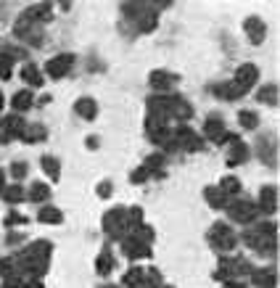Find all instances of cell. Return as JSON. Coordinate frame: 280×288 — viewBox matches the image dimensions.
Listing matches in <instances>:
<instances>
[{
  "instance_id": "6da1fadb",
  "label": "cell",
  "mask_w": 280,
  "mask_h": 288,
  "mask_svg": "<svg viewBox=\"0 0 280 288\" xmlns=\"http://www.w3.org/2000/svg\"><path fill=\"white\" fill-rule=\"evenodd\" d=\"M246 241H248V246L256 249V251H272L275 249V225L272 222H262L256 225V230L251 227V230L246 233Z\"/></svg>"
},
{
  "instance_id": "7a4b0ae2",
  "label": "cell",
  "mask_w": 280,
  "mask_h": 288,
  "mask_svg": "<svg viewBox=\"0 0 280 288\" xmlns=\"http://www.w3.org/2000/svg\"><path fill=\"white\" fill-rule=\"evenodd\" d=\"M209 238H212V246L220 249V251H230V249H236V244H238L236 233H232L225 222H217V225L212 227Z\"/></svg>"
},
{
  "instance_id": "3957f363",
  "label": "cell",
  "mask_w": 280,
  "mask_h": 288,
  "mask_svg": "<svg viewBox=\"0 0 280 288\" xmlns=\"http://www.w3.org/2000/svg\"><path fill=\"white\" fill-rule=\"evenodd\" d=\"M256 204L254 201H236V204H230L227 206V214L232 222H241V225H251L256 220Z\"/></svg>"
},
{
  "instance_id": "277c9868",
  "label": "cell",
  "mask_w": 280,
  "mask_h": 288,
  "mask_svg": "<svg viewBox=\"0 0 280 288\" xmlns=\"http://www.w3.org/2000/svg\"><path fill=\"white\" fill-rule=\"evenodd\" d=\"M127 209H122V206H116V209H111L108 214L103 217V227H106V233L108 235H114V238H122L124 235V230H127Z\"/></svg>"
},
{
  "instance_id": "5b68a950",
  "label": "cell",
  "mask_w": 280,
  "mask_h": 288,
  "mask_svg": "<svg viewBox=\"0 0 280 288\" xmlns=\"http://www.w3.org/2000/svg\"><path fill=\"white\" fill-rule=\"evenodd\" d=\"M172 140H175V148H182V151H201L204 148V140H201L198 132L191 130V127H180L177 132H172Z\"/></svg>"
},
{
  "instance_id": "8992f818",
  "label": "cell",
  "mask_w": 280,
  "mask_h": 288,
  "mask_svg": "<svg viewBox=\"0 0 280 288\" xmlns=\"http://www.w3.org/2000/svg\"><path fill=\"white\" fill-rule=\"evenodd\" d=\"M74 66V56H69V53H61V56H56V58H51L48 64H45V71H48V77H53V80H61L64 74H69V69Z\"/></svg>"
},
{
  "instance_id": "52a82bcc",
  "label": "cell",
  "mask_w": 280,
  "mask_h": 288,
  "mask_svg": "<svg viewBox=\"0 0 280 288\" xmlns=\"http://www.w3.org/2000/svg\"><path fill=\"white\" fill-rule=\"evenodd\" d=\"M167 116H175V119H180V122H185V119L193 116V106L180 95H172L169 103H167Z\"/></svg>"
},
{
  "instance_id": "ba28073f",
  "label": "cell",
  "mask_w": 280,
  "mask_h": 288,
  "mask_svg": "<svg viewBox=\"0 0 280 288\" xmlns=\"http://www.w3.org/2000/svg\"><path fill=\"white\" fill-rule=\"evenodd\" d=\"M204 132H206V138H212L214 143L236 140V138H232V135L225 130V125H222V119H220V116H212V119H206V127H204Z\"/></svg>"
},
{
  "instance_id": "9c48e42d",
  "label": "cell",
  "mask_w": 280,
  "mask_h": 288,
  "mask_svg": "<svg viewBox=\"0 0 280 288\" xmlns=\"http://www.w3.org/2000/svg\"><path fill=\"white\" fill-rule=\"evenodd\" d=\"M256 77H259V69H256L254 64H243V66L236 71V80H232V82H236V85L243 90V93H246V90L256 82Z\"/></svg>"
},
{
  "instance_id": "30bf717a",
  "label": "cell",
  "mask_w": 280,
  "mask_h": 288,
  "mask_svg": "<svg viewBox=\"0 0 280 288\" xmlns=\"http://www.w3.org/2000/svg\"><path fill=\"white\" fill-rule=\"evenodd\" d=\"M24 116H3V138L0 140H8V138H16V135H21L24 132Z\"/></svg>"
},
{
  "instance_id": "8fae6325",
  "label": "cell",
  "mask_w": 280,
  "mask_h": 288,
  "mask_svg": "<svg viewBox=\"0 0 280 288\" xmlns=\"http://www.w3.org/2000/svg\"><path fill=\"white\" fill-rule=\"evenodd\" d=\"M256 209L267 211V214H272V211L277 209V193H275V188H272V185H264V188H262Z\"/></svg>"
},
{
  "instance_id": "7c38bea8",
  "label": "cell",
  "mask_w": 280,
  "mask_h": 288,
  "mask_svg": "<svg viewBox=\"0 0 280 288\" xmlns=\"http://www.w3.org/2000/svg\"><path fill=\"white\" fill-rule=\"evenodd\" d=\"M124 254L130 256V259H140V256H151V246L140 244L135 238H127L124 241Z\"/></svg>"
},
{
  "instance_id": "4fadbf2b",
  "label": "cell",
  "mask_w": 280,
  "mask_h": 288,
  "mask_svg": "<svg viewBox=\"0 0 280 288\" xmlns=\"http://www.w3.org/2000/svg\"><path fill=\"white\" fill-rule=\"evenodd\" d=\"M74 111L80 114V116H85V119H96V114H98V103L92 101V98H80L74 103Z\"/></svg>"
},
{
  "instance_id": "5bb4252c",
  "label": "cell",
  "mask_w": 280,
  "mask_h": 288,
  "mask_svg": "<svg viewBox=\"0 0 280 288\" xmlns=\"http://www.w3.org/2000/svg\"><path fill=\"white\" fill-rule=\"evenodd\" d=\"M246 32H248V40L251 42H262L264 40V21L251 16V19H246Z\"/></svg>"
},
{
  "instance_id": "9a60e30c",
  "label": "cell",
  "mask_w": 280,
  "mask_h": 288,
  "mask_svg": "<svg viewBox=\"0 0 280 288\" xmlns=\"http://www.w3.org/2000/svg\"><path fill=\"white\" fill-rule=\"evenodd\" d=\"M148 82H151V87H153V90H167L169 85H172V74H167V71L156 69V71H151Z\"/></svg>"
},
{
  "instance_id": "2e32d148",
  "label": "cell",
  "mask_w": 280,
  "mask_h": 288,
  "mask_svg": "<svg viewBox=\"0 0 280 288\" xmlns=\"http://www.w3.org/2000/svg\"><path fill=\"white\" fill-rule=\"evenodd\" d=\"M248 159V148H246V143L243 140H232V148H230V164H243Z\"/></svg>"
},
{
  "instance_id": "e0dca14e",
  "label": "cell",
  "mask_w": 280,
  "mask_h": 288,
  "mask_svg": "<svg viewBox=\"0 0 280 288\" xmlns=\"http://www.w3.org/2000/svg\"><path fill=\"white\" fill-rule=\"evenodd\" d=\"M217 95H220V98H225V101H236V98H241L243 95V90L236 85V82H225V85H220V87H217Z\"/></svg>"
},
{
  "instance_id": "ac0fdd59",
  "label": "cell",
  "mask_w": 280,
  "mask_h": 288,
  "mask_svg": "<svg viewBox=\"0 0 280 288\" xmlns=\"http://www.w3.org/2000/svg\"><path fill=\"white\" fill-rule=\"evenodd\" d=\"M21 77H24V82H27L29 87H40V85H42V74H40V69L32 66V64H27V66L21 69Z\"/></svg>"
},
{
  "instance_id": "d6986e66",
  "label": "cell",
  "mask_w": 280,
  "mask_h": 288,
  "mask_svg": "<svg viewBox=\"0 0 280 288\" xmlns=\"http://www.w3.org/2000/svg\"><path fill=\"white\" fill-rule=\"evenodd\" d=\"M206 201L214 209H222V206H227V196L220 188H206Z\"/></svg>"
},
{
  "instance_id": "ffe728a7",
  "label": "cell",
  "mask_w": 280,
  "mask_h": 288,
  "mask_svg": "<svg viewBox=\"0 0 280 288\" xmlns=\"http://www.w3.org/2000/svg\"><path fill=\"white\" fill-rule=\"evenodd\" d=\"M29 199H32L35 204L48 201V199H51V188L45 185V183H35V185H32V190H29Z\"/></svg>"
},
{
  "instance_id": "44dd1931",
  "label": "cell",
  "mask_w": 280,
  "mask_h": 288,
  "mask_svg": "<svg viewBox=\"0 0 280 288\" xmlns=\"http://www.w3.org/2000/svg\"><path fill=\"white\" fill-rule=\"evenodd\" d=\"M11 103H13V109H16V111H27L29 106H32V93H29V90H19Z\"/></svg>"
},
{
  "instance_id": "7402d4cb",
  "label": "cell",
  "mask_w": 280,
  "mask_h": 288,
  "mask_svg": "<svg viewBox=\"0 0 280 288\" xmlns=\"http://www.w3.org/2000/svg\"><path fill=\"white\" fill-rule=\"evenodd\" d=\"M37 220L45 222V225H58V222H61V211L53 209V206H42L40 214H37Z\"/></svg>"
},
{
  "instance_id": "603a6c76",
  "label": "cell",
  "mask_w": 280,
  "mask_h": 288,
  "mask_svg": "<svg viewBox=\"0 0 280 288\" xmlns=\"http://www.w3.org/2000/svg\"><path fill=\"white\" fill-rule=\"evenodd\" d=\"M48 11H51V6L48 3H40V6H32L24 16L29 19V21H42V19H48Z\"/></svg>"
},
{
  "instance_id": "cb8c5ba5",
  "label": "cell",
  "mask_w": 280,
  "mask_h": 288,
  "mask_svg": "<svg viewBox=\"0 0 280 288\" xmlns=\"http://www.w3.org/2000/svg\"><path fill=\"white\" fill-rule=\"evenodd\" d=\"M21 138H24L27 143H37V140H42V138H45V127H42V125H32V127H24Z\"/></svg>"
},
{
  "instance_id": "d4e9b609",
  "label": "cell",
  "mask_w": 280,
  "mask_h": 288,
  "mask_svg": "<svg viewBox=\"0 0 280 288\" xmlns=\"http://www.w3.org/2000/svg\"><path fill=\"white\" fill-rule=\"evenodd\" d=\"M42 172L48 175L51 180H58V175H61V166H58V159H53V156H45L42 161Z\"/></svg>"
},
{
  "instance_id": "484cf974",
  "label": "cell",
  "mask_w": 280,
  "mask_h": 288,
  "mask_svg": "<svg viewBox=\"0 0 280 288\" xmlns=\"http://www.w3.org/2000/svg\"><path fill=\"white\" fill-rule=\"evenodd\" d=\"M251 280H254L259 288H272V285H275V275H272V272H264V270L251 272Z\"/></svg>"
},
{
  "instance_id": "4316f807",
  "label": "cell",
  "mask_w": 280,
  "mask_h": 288,
  "mask_svg": "<svg viewBox=\"0 0 280 288\" xmlns=\"http://www.w3.org/2000/svg\"><path fill=\"white\" fill-rule=\"evenodd\" d=\"M230 275H236V262H232V259H222L220 267H217V272H214V278L227 280Z\"/></svg>"
},
{
  "instance_id": "83f0119b",
  "label": "cell",
  "mask_w": 280,
  "mask_h": 288,
  "mask_svg": "<svg viewBox=\"0 0 280 288\" xmlns=\"http://www.w3.org/2000/svg\"><path fill=\"white\" fill-rule=\"evenodd\" d=\"M111 267H114V256L108 254V251H103V254L98 256V262H96L98 275H108V272H111Z\"/></svg>"
},
{
  "instance_id": "f1b7e54d",
  "label": "cell",
  "mask_w": 280,
  "mask_h": 288,
  "mask_svg": "<svg viewBox=\"0 0 280 288\" xmlns=\"http://www.w3.org/2000/svg\"><path fill=\"white\" fill-rule=\"evenodd\" d=\"M220 190L225 193V196H236L238 190H241V183L236 177H222V183H220Z\"/></svg>"
},
{
  "instance_id": "f546056e",
  "label": "cell",
  "mask_w": 280,
  "mask_h": 288,
  "mask_svg": "<svg viewBox=\"0 0 280 288\" xmlns=\"http://www.w3.org/2000/svg\"><path fill=\"white\" fill-rule=\"evenodd\" d=\"M132 238H135V241H140V244H146V246H148L151 241H153V230H151L148 225H137V227H135V235H132Z\"/></svg>"
},
{
  "instance_id": "4dcf8cb0",
  "label": "cell",
  "mask_w": 280,
  "mask_h": 288,
  "mask_svg": "<svg viewBox=\"0 0 280 288\" xmlns=\"http://www.w3.org/2000/svg\"><path fill=\"white\" fill-rule=\"evenodd\" d=\"M3 199L11 201V204H19V201L24 199V188H21V185H11V188H6V190H3Z\"/></svg>"
},
{
  "instance_id": "1f68e13d",
  "label": "cell",
  "mask_w": 280,
  "mask_h": 288,
  "mask_svg": "<svg viewBox=\"0 0 280 288\" xmlns=\"http://www.w3.org/2000/svg\"><path fill=\"white\" fill-rule=\"evenodd\" d=\"M151 29H156V11H146L140 19V32H151Z\"/></svg>"
},
{
  "instance_id": "d6a6232c",
  "label": "cell",
  "mask_w": 280,
  "mask_h": 288,
  "mask_svg": "<svg viewBox=\"0 0 280 288\" xmlns=\"http://www.w3.org/2000/svg\"><path fill=\"white\" fill-rule=\"evenodd\" d=\"M124 285H130V288H135V285H143V270H137V267H132L127 275H124Z\"/></svg>"
},
{
  "instance_id": "836d02e7",
  "label": "cell",
  "mask_w": 280,
  "mask_h": 288,
  "mask_svg": "<svg viewBox=\"0 0 280 288\" xmlns=\"http://www.w3.org/2000/svg\"><path fill=\"white\" fill-rule=\"evenodd\" d=\"M238 119H241V125H243L246 130H254V127L259 125V116H256L254 111H241Z\"/></svg>"
},
{
  "instance_id": "e575fe53",
  "label": "cell",
  "mask_w": 280,
  "mask_h": 288,
  "mask_svg": "<svg viewBox=\"0 0 280 288\" xmlns=\"http://www.w3.org/2000/svg\"><path fill=\"white\" fill-rule=\"evenodd\" d=\"M124 222H127V230H130V227L135 230L137 225H143V211H140L137 206H135V209H130V211H127V220H124Z\"/></svg>"
},
{
  "instance_id": "d590c367",
  "label": "cell",
  "mask_w": 280,
  "mask_h": 288,
  "mask_svg": "<svg viewBox=\"0 0 280 288\" xmlns=\"http://www.w3.org/2000/svg\"><path fill=\"white\" fill-rule=\"evenodd\" d=\"M11 58L6 56V53H0V80H8L11 77Z\"/></svg>"
},
{
  "instance_id": "8d00e7d4",
  "label": "cell",
  "mask_w": 280,
  "mask_h": 288,
  "mask_svg": "<svg viewBox=\"0 0 280 288\" xmlns=\"http://www.w3.org/2000/svg\"><path fill=\"white\" fill-rule=\"evenodd\" d=\"M161 161H164V156H161V154H153V156H148V161H146L143 166H146V170L153 175V172H156L159 166H161Z\"/></svg>"
},
{
  "instance_id": "74e56055",
  "label": "cell",
  "mask_w": 280,
  "mask_h": 288,
  "mask_svg": "<svg viewBox=\"0 0 280 288\" xmlns=\"http://www.w3.org/2000/svg\"><path fill=\"white\" fill-rule=\"evenodd\" d=\"M275 93H277V87L275 85H270V87H264L262 93H259V98L264 101V103H275L277 98H275Z\"/></svg>"
},
{
  "instance_id": "f35d334b",
  "label": "cell",
  "mask_w": 280,
  "mask_h": 288,
  "mask_svg": "<svg viewBox=\"0 0 280 288\" xmlns=\"http://www.w3.org/2000/svg\"><path fill=\"white\" fill-rule=\"evenodd\" d=\"M13 259H0V275H6V278H13Z\"/></svg>"
},
{
  "instance_id": "ab89813d",
  "label": "cell",
  "mask_w": 280,
  "mask_h": 288,
  "mask_svg": "<svg viewBox=\"0 0 280 288\" xmlns=\"http://www.w3.org/2000/svg\"><path fill=\"white\" fill-rule=\"evenodd\" d=\"M151 177V172L146 170V166H140V170L132 172V183H146V180Z\"/></svg>"
},
{
  "instance_id": "60d3db41",
  "label": "cell",
  "mask_w": 280,
  "mask_h": 288,
  "mask_svg": "<svg viewBox=\"0 0 280 288\" xmlns=\"http://www.w3.org/2000/svg\"><path fill=\"white\" fill-rule=\"evenodd\" d=\"M11 175H13V177H24V175H27V164L16 161V164L11 166Z\"/></svg>"
},
{
  "instance_id": "b9f144b4",
  "label": "cell",
  "mask_w": 280,
  "mask_h": 288,
  "mask_svg": "<svg viewBox=\"0 0 280 288\" xmlns=\"http://www.w3.org/2000/svg\"><path fill=\"white\" fill-rule=\"evenodd\" d=\"M111 193H114L111 183H101V185H98V196H101V199H108Z\"/></svg>"
},
{
  "instance_id": "7bdbcfd3",
  "label": "cell",
  "mask_w": 280,
  "mask_h": 288,
  "mask_svg": "<svg viewBox=\"0 0 280 288\" xmlns=\"http://www.w3.org/2000/svg\"><path fill=\"white\" fill-rule=\"evenodd\" d=\"M24 222H27V217H21V214H8V222L6 225L16 227V225H24Z\"/></svg>"
},
{
  "instance_id": "ee69618b",
  "label": "cell",
  "mask_w": 280,
  "mask_h": 288,
  "mask_svg": "<svg viewBox=\"0 0 280 288\" xmlns=\"http://www.w3.org/2000/svg\"><path fill=\"white\" fill-rule=\"evenodd\" d=\"M225 288H246V285H243V283H238V280H227V283H225Z\"/></svg>"
},
{
  "instance_id": "f6af8a7d",
  "label": "cell",
  "mask_w": 280,
  "mask_h": 288,
  "mask_svg": "<svg viewBox=\"0 0 280 288\" xmlns=\"http://www.w3.org/2000/svg\"><path fill=\"white\" fill-rule=\"evenodd\" d=\"M3 190H6V172L0 170V193H3Z\"/></svg>"
},
{
  "instance_id": "bcb514c9",
  "label": "cell",
  "mask_w": 280,
  "mask_h": 288,
  "mask_svg": "<svg viewBox=\"0 0 280 288\" xmlns=\"http://www.w3.org/2000/svg\"><path fill=\"white\" fill-rule=\"evenodd\" d=\"M3 288H24V285H19V283H13V280H8V283H6Z\"/></svg>"
},
{
  "instance_id": "7dc6e473",
  "label": "cell",
  "mask_w": 280,
  "mask_h": 288,
  "mask_svg": "<svg viewBox=\"0 0 280 288\" xmlns=\"http://www.w3.org/2000/svg\"><path fill=\"white\" fill-rule=\"evenodd\" d=\"M24 288H42V285H40V283H37V280H32V283H27V285H24Z\"/></svg>"
},
{
  "instance_id": "c3c4849f",
  "label": "cell",
  "mask_w": 280,
  "mask_h": 288,
  "mask_svg": "<svg viewBox=\"0 0 280 288\" xmlns=\"http://www.w3.org/2000/svg\"><path fill=\"white\" fill-rule=\"evenodd\" d=\"M135 288H151V285H146V283H143V285H135Z\"/></svg>"
},
{
  "instance_id": "681fc988",
  "label": "cell",
  "mask_w": 280,
  "mask_h": 288,
  "mask_svg": "<svg viewBox=\"0 0 280 288\" xmlns=\"http://www.w3.org/2000/svg\"><path fill=\"white\" fill-rule=\"evenodd\" d=\"M108 288H116V285H108Z\"/></svg>"
},
{
  "instance_id": "f907efd6",
  "label": "cell",
  "mask_w": 280,
  "mask_h": 288,
  "mask_svg": "<svg viewBox=\"0 0 280 288\" xmlns=\"http://www.w3.org/2000/svg\"><path fill=\"white\" fill-rule=\"evenodd\" d=\"M164 288H169V285H164Z\"/></svg>"
}]
</instances>
